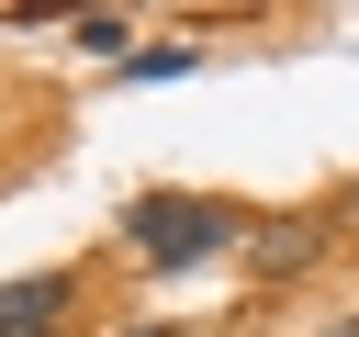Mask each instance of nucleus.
<instances>
[{
  "mask_svg": "<svg viewBox=\"0 0 359 337\" xmlns=\"http://www.w3.org/2000/svg\"><path fill=\"white\" fill-rule=\"evenodd\" d=\"M123 34H135L123 11H79V45H90V56H112V67H123Z\"/></svg>",
  "mask_w": 359,
  "mask_h": 337,
  "instance_id": "5",
  "label": "nucleus"
},
{
  "mask_svg": "<svg viewBox=\"0 0 359 337\" xmlns=\"http://www.w3.org/2000/svg\"><path fill=\"white\" fill-rule=\"evenodd\" d=\"M247 236H258V213L213 202V191H135L123 202V258H146V270H202V258H224Z\"/></svg>",
  "mask_w": 359,
  "mask_h": 337,
  "instance_id": "1",
  "label": "nucleus"
},
{
  "mask_svg": "<svg viewBox=\"0 0 359 337\" xmlns=\"http://www.w3.org/2000/svg\"><path fill=\"white\" fill-rule=\"evenodd\" d=\"M325 236H337L325 213H269L236 258H247V281H292V270H314V258H325Z\"/></svg>",
  "mask_w": 359,
  "mask_h": 337,
  "instance_id": "2",
  "label": "nucleus"
},
{
  "mask_svg": "<svg viewBox=\"0 0 359 337\" xmlns=\"http://www.w3.org/2000/svg\"><path fill=\"white\" fill-rule=\"evenodd\" d=\"M348 213H359V191H348Z\"/></svg>",
  "mask_w": 359,
  "mask_h": 337,
  "instance_id": "8",
  "label": "nucleus"
},
{
  "mask_svg": "<svg viewBox=\"0 0 359 337\" xmlns=\"http://www.w3.org/2000/svg\"><path fill=\"white\" fill-rule=\"evenodd\" d=\"M325 337H359V315H348V326H325Z\"/></svg>",
  "mask_w": 359,
  "mask_h": 337,
  "instance_id": "7",
  "label": "nucleus"
},
{
  "mask_svg": "<svg viewBox=\"0 0 359 337\" xmlns=\"http://www.w3.org/2000/svg\"><path fill=\"white\" fill-rule=\"evenodd\" d=\"M191 67H202V45H135V56H123L135 90H146V79H191Z\"/></svg>",
  "mask_w": 359,
  "mask_h": 337,
  "instance_id": "4",
  "label": "nucleus"
},
{
  "mask_svg": "<svg viewBox=\"0 0 359 337\" xmlns=\"http://www.w3.org/2000/svg\"><path fill=\"white\" fill-rule=\"evenodd\" d=\"M67 303H79L67 270H22V281H0V337H56Z\"/></svg>",
  "mask_w": 359,
  "mask_h": 337,
  "instance_id": "3",
  "label": "nucleus"
},
{
  "mask_svg": "<svg viewBox=\"0 0 359 337\" xmlns=\"http://www.w3.org/2000/svg\"><path fill=\"white\" fill-rule=\"evenodd\" d=\"M123 337H180V326H123Z\"/></svg>",
  "mask_w": 359,
  "mask_h": 337,
  "instance_id": "6",
  "label": "nucleus"
}]
</instances>
